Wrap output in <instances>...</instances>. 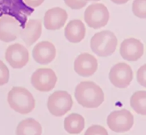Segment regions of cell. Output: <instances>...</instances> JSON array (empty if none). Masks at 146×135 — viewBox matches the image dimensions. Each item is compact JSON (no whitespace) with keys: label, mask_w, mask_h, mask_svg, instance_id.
<instances>
[{"label":"cell","mask_w":146,"mask_h":135,"mask_svg":"<svg viewBox=\"0 0 146 135\" xmlns=\"http://www.w3.org/2000/svg\"><path fill=\"white\" fill-rule=\"evenodd\" d=\"M74 96L80 105L91 109L101 106L105 99L101 87L92 81L80 82L76 87Z\"/></svg>","instance_id":"obj_1"},{"label":"cell","mask_w":146,"mask_h":135,"mask_svg":"<svg viewBox=\"0 0 146 135\" xmlns=\"http://www.w3.org/2000/svg\"><path fill=\"white\" fill-rule=\"evenodd\" d=\"M7 102L11 109L21 115L32 112L36 105L32 94L23 87H13L7 95Z\"/></svg>","instance_id":"obj_2"},{"label":"cell","mask_w":146,"mask_h":135,"mask_svg":"<svg viewBox=\"0 0 146 135\" xmlns=\"http://www.w3.org/2000/svg\"><path fill=\"white\" fill-rule=\"evenodd\" d=\"M90 43L91 50L96 55L100 57H107L115 51L118 39L113 32L106 30L94 34Z\"/></svg>","instance_id":"obj_3"},{"label":"cell","mask_w":146,"mask_h":135,"mask_svg":"<svg viewBox=\"0 0 146 135\" xmlns=\"http://www.w3.org/2000/svg\"><path fill=\"white\" fill-rule=\"evenodd\" d=\"M73 102L71 95L64 90L56 91L48 98L47 107L52 115L61 117L69 112L72 108Z\"/></svg>","instance_id":"obj_4"},{"label":"cell","mask_w":146,"mask_h":135,"mask_svg":"<svg viewBox=\"0 0 146 135\" xmlns=\"http://www.w3.org/2000/svg\"><path fill=\"white\" fill-rule=\"evenodd\" d=\"M109 11L101 3H94L88 6L84 13V20L90 28L98 29L106 26L109 21Z\"/></svg>","instance_id":"obj_5"},{"label":"cell","mask_w":146,"mask_h":135,"mask_svg":"<svg viewBox=\"0 0 146 135\" xmlns=\"http://www.w3.org/2000/svg\"><path fill=\"white\" fill-rule=\"evenodd\" d=\"M107 124L110 129L117 133L129 131L134 124V117L125 109L111 112L107 118Z\"/></svg>","instance_id":"obj_6"},{"label":"cell","mask_w":146,"mask_h":135,"mask_svg":"<svg viewBox=\"0 0 146 135\" xmlns=\"http://www.w3.org/2000/svg\"><path fill=\"white\" fill-rule=\"evenodd\" d=\"M57 76L51 68H38L32 74L31 85L40 92H49L56 86Z\"/></svg>","instance_id":"obj_7"},{"label":"cell","mask_w":146,"mask_h":135,"mask_svg":"<svg viewBox=\"0 0 146 135\" xmlns=\"http://www.w3.org/2000/svg\"><path fill=\"white\" fill-rule=\"evenodd\" d=\"M133 78V72L129 65L125 63H118L111 68L109 80L115 88L124 89L128 88Z\"/></svg>","instance_id":"obj_8"},{"label":"cell","mask_w":146,"mask_h":135,"mask_svg":"<svg viewBox=\"0 0 146 135\" xmlns=\"http://www.w3.org/2000/svg\"><path fill=\"white\" fill-rule=\"evenodd\" d=\"M5 59L13 68L21 69L28 63L29 53L26 47L17 43L7 47L5 52Z\"/></svg>","instance_id":"obj_9"},{"label":"cell","mask_w":146,"mask_h":135,"mask_svg":"<svg viewBox=\"0 0 146 135\" xmlns=\"http://www.w3.org/2000/svg\"><path fill=\"white\" fill-rule=\"evenodd\" d=\"M21 31L19 21L11 16H0V41L9 43L15 41Z\"/></svg>","instance_id":"obj_10"},{"label":"cell","mask_w":146,"mask_h":135,"mask_svg":"<svg viewBox=\"0 0 146 135\" xmlns=\"http://www.w3.org/2000/svg\"><path fill=\"white\" fill-rule=\"evenodd\" d=\"M143 43L137 38H126L121 43L120 54L125 61H137L143 56Z\"/></svg>","instance_id":"obj_11"},{"label":"cell","mask_w":146,"mask_h":135,"mask_svg":"<svg viewBox=\"0 0 146 135\" xmlns=\"http://www.w3.org/2000/svg\"><path fill=\"white\" fill-rule=\"evenodd\" d=\"M97 69V59L88 53H81L74 61V70L80 76H91L96 72Z\"/></svg>","instance_id":"obj_12"},{"label":"cell","mask_w":146,"mask_h":135,"mask_svg":"<svg viewBox=\"0 0 146 135\" xmlns=\"http://www.w3.org/2000/svg\"><path fill=\"white\" fill-rule=\"evenodd\" d=\"M56 50L54 44L44 41L38 43L32 51L33 58L38 63L46 65L52 62L56 58Z\"/></svg>","instance_id":"obj_13"},{"label":"cell","mask_w":146,"mask_h":135,"mask_svg":"<svg viewBox=\"0 0 146 135\" xmlns=\"http://www.w3.org/2000/svg\"><path fill=\"white\" fill-rule=\"evenodd\" d=\"M68 19V14L65 9L54 7L46 11L44 18V25L48 30H58L65 25Z\"/></svg>","instance_id":"obj_14"},{"label":"cell","mask_w":146,"mask_h":135,"mask_svg":"<svg viewBox=\"0 0 146 135\" xmlns=\"http://www.w3.org/2000/svg\"><path fill=\"white\" fill-rule=\"evenodd\" d=\"M42 32V25L39 19H30L24 28L21 30L19 36L28 46L36 42Z\"/></svg>","instance_id":"obj_15"},{"label":"cell","mask_w":146,"mask_h":135,"mask_svg":"<svg viewBox=\"0 0 146 135\" xmlns=\"http://www.w3.org/2000/svg\"><path fill=\"white\" fill-rule=\"evenodd\" d=\"M86 26L79 19H74L67 24L64 28L66 38L72 43L81 42L86 36Z\"/></svg>","instance_id":"obj_16"},{"label":"cell","mask_w":146,"mask_h":135,"mask_svg":"<svg viewBox=\"0 0 146 135\" xmlns=\"http://www.w3.org/2000/svg\"><path fill=\"white\" fill-rule=\"evenodd\" d=\"M16 134L17 135H41L42 126L34 119L28 118L19 123Z\"/></svg>","instance_id":"obj_17"},{"label":"cell","mask_w":146,"mask_h":135,"mask_svg":"<svg viewBox=\"0 0 146 135\" xmlns=\"http://www.w3.org/2000/svg\"><path fill=\"white\" fill-rule=\"evenodd\" d=\"M85 127L84 117L77 113H72L64 119V129L71 134H80Z\"/></svg>","instance_id":"obj_18"},{"label":"cell","mask_w":146,"mask_h":135,"mask_svg":"<svg viewBox=\"0 0 146 135\" xmlns=\"http://www.w3.org/2000/svg\"><path fill=\"white\" fill-rule=\"evenodd\" d=\"M132 109L138 115H146V92L145 90L137 91L133 94L130 100Z\"/></svg>","instance_id":"obj_19"},{"label":"cell","mask_w":146,"mask_h":135,"mask_svg":"<svg viewBox=\"0 0 146 135\" xmlns=\"http://www.w3.org/2000/svg\"><path fill=\"white\" fill-rule=\"evenodd\" d=\"M133 13L140 18H146V0H134L132 5Z\"/></svg>","instance_id":"obj_20"},{"label":"cell","mask_w":146,"mask_h":135,"mask_svg":"<svg viewBox=\"0 0 146 135\" xmlns=\"http://www.w3.org/2000/svg\"><path fill=\"white\" fill-rule=\"evenodd\" d=\"M84 135H108V133L105 127L96 124L89 126Z\"/></svg>","instance_id":"obj_21"},{"label":"cell","mask_w":146,"mask_h":135,"mask_svg":"<svg viewBox=\"0 0 146 135\" xmlns=\"http://www.w3.org/2000/svg\"><path fill=\"white\" fill-rule=\"evenodd\" d=\"M9 80V70L3 61L0 60V86L6 85Z\"/></svg>","instance_id":"obj_22"},{"label":"cell","mask_w":146,"mask_h":135,"mask_svg":"<svg viewBox=\"0 0 146 135\" xmlns=\"http://www.w3.org/2000/svg\"><path fill=\"white\" fill-rule=\"evenodd\" d=\"M65 4L72 9L78 10L84 8L88 1L86 0H64Z\"/></svg>","instance_id":"obj_23"},{"label":"cell","mask_w":146,"mask_h":135,"mask_svg":"<svg viewBox=\"0 0 146 135\" xmlns=\"http://www.w3.org/2000/svg\"><path fill=\"white\" fill-rule=\"evenodd\" d=\"M146 65L144 64L138 69L137 72V80L143 87L146 86Z\"/></svg>","instance_id":"obj_24"},{"label":"cell","mask_w":146,"mask_h":135,"mask_svg":"<svg viewBox=\"0 0 146 135\" xmlns=\"http://www.w3.org/2000/svg\"><path fill=\"white\" fill-rule=\"evenodd\" d=\"M24 1L29 7L36 8L41 6L44 3V0H24Z\"/></svg>","instance_id":"obj_25"},{"label":"cell","mask_w":146,"mask_h":135,"mask_svg":"<svg viewBox=\"0 0 146 135\" xmlns=\"http://www.w3.org/2000/svg\"><path fill=\"white\" fill-rule=\"evenodd\" d=\"M111 1L116 4H126L129 0H111Z\"/></svg>","instance_id":"obj_26"},{"label":"cell","mask_w":146,"mask_h":135,"mask_svg":"<svg viewBox=\"0 0 146 135\" xmlns=\"http://www.w3.org/2000/svg\"><path fill=\"white\" fill-rule=\"evenodd\" d=\"M87 1H99V0H86Z\"/></svg>","instance_id":"obj_27"}]
</instances>
